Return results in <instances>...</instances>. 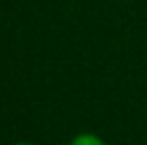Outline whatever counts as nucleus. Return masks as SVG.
<instances>
[{
    "mask_svg": "<svg viewBox=\"0 0 147 145\" xmlns=\"http://www.w3.org/2000/svg\"><path fill=\"white\" fill-rule=\"evenodd\" d=\"M70 145H107L98 134L94 132H81V134H75Z\"/></svg>",
    "mask_w": 147,
    "mask_h": 145,
    "instance_id": "nucleus-1",
    "label": "nucleus"
},
{
    "mask_svg": "<svg viewBox=\"0 0 147 145\" xmlns=\"http://www.w3.org/2000/svg\"><path fill=\"white\" fill-rule=\"evenodd\" d=\"M15 145H32V143H15Z\"/></svg>",
    "mask_w": 147,
    "mask_h": 145,
    "instance_id": "nucleus-2",
    "label": "nucleus"
}]
</instances>
